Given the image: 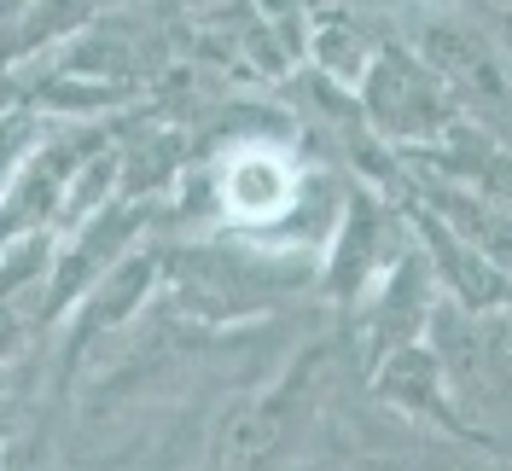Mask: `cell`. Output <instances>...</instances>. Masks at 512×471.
<instances>
[{"instance_id":"cell-1","label":"cell","mask_w":512,"mask_h":471,"mask_svg":"<svg viewBox=\"0 0 512 471\" xmlns=\"http://www.w3.org/2000/svg\"><path fill=\"white\" fill-rule=\"evenodd\" d=\"M367 88H373V117H379L390 134H437L448 123L443 99L431 94L425 70L402 53H384L373 70H367Z\"/></svg>"},{"instance_id":"cell-2","label":"cell","mask_w":512,"mask_h":471,"mask_svg":"<svg viewBox=\"0 0 512 471\" xmlns=\"http://www.w3.org/2000/svg\"><path fill=\"white\" fill-rule=\"evenodd\" d=\"M222 204L239 221H274V216H286L291 204H297V181H291V169L274 152L251 146V152H239L233 163H227Z\"/></svg>"},{"instance_id":"cell-3","label":"cell","mask_w":512,"mask_h":471,"mask_svg":"<svg viewBox=\"0 0 512 471\" xmlns=\"http://www.w3.org/2000/svg\"><path fill=\"white\" fill-rule=\"evenodd\" d=\"M320 64H326V70H338V76H344V82H361V76H367V47H361V41H355V30H350V18H338V12H332V24H320Z\"/></svg>"}]
</instances>
